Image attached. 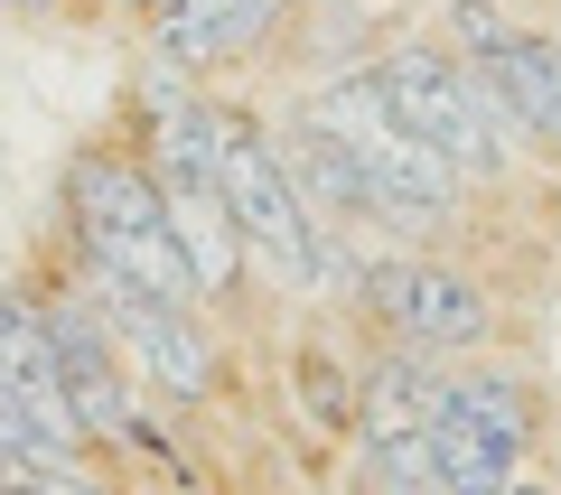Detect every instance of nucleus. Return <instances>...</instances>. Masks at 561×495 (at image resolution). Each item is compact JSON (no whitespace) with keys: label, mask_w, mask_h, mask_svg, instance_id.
<instances>
[{"label":"nucleus","mask_w":561,"mask_h":495,"mask_svg":"<svg viewBox=\"0 0 561 495\" xmlns=\"http://www.w3.org/2000/svg\"><path fill=\"white\" fill-rule=\"evenodd\" d=\"M365 66H375L393 122H402L412 140H431L468 187H515V159L534 150V140L505 122V103L486 94V84L468 76L440 38H393V47H375Z\"/></svg>","instance_id":"4"},{"label":"nucleus","mask_w":561,"mask_h":495,"mask_svg":"<svg viewBox=\"0 0 561 495\" xmlns=\"http://www.w3.org/2000/svg\"><path fill=\"white\" fill-rule=\"evenodd\" d=\"M0 393L20 402L57 449H76V458L94 449V430H84V412H76V383H66V356L47 346V327H38L28 299H0Z\"/></svg>","instance_id":"8"},{"label":"nucleus","mask_w":561,"mask_h":495,"mask_svg":"<svg viewBox=\"0 0 561 495\" xmlns=\"http://www.w3.org/2000/svg\"><path fill=\"white\" fill-rule=\"evenodd\" d=\"M346 290L365 299L393 346L412 356H440V365H468L486 337H496V299H486L478 272H459L449 253H346Z\"/></svg>","instance_id":"5"},{"label":"nucleus","mask_w":561,"mask_h":495,"mask_svg":"<svg viewBox=\"0 0 561 495\" xmlns=\"http://www.w3.org/2000/svg\"><path fill=\"white\" fill-rule=\"evenodd\" d=\"M300 122H309V131H328L365 179H375V234L421 243V234H449V216L468 206V179L431 150V140H412L393 122L375 66H337V76H319V84H309V103H300Z\"/></svg>","instance_id":"2"},{"label":"nucleus","mask_w":561,"mask_h":495,"mask_svg":"<svg viewBox=\"0 0 561 495\" xmlns=\"http://www.w3.org/2000/svg\"><path fill=\"white\" fill-rule=\"evenodd\" d=\"M356 495H440V468H431V439L393 430L356 449Z\"/></svg>","instance_id":"13"},{"label":"nucleus","mask_w":561,"mask_h":495,"mask_svg":"<svg viewBox=\"0 0 561 495\" xmlns=\"http://www.w3.org/2000/svg\"><path fill=\"white\" fill-rule=\"evenodd\" d=\"M169 234H179V262H187V280H197L206 309L253 280V243H243V225L225 216L216 187H169Z\"/></svg>","instance_id":"9"},{"label":"nucleus","mask_w":561,"mask_h":495,"mask_svg":"<svg viewBox=\"0 0 561 495\" xmlns=\"http://www.w3.org/2000/svg\"><path fill=\"white\" fill-rule=\"evenodd\" d=\"M0 486H20V468H10V458H0Z\"/></svg>","instance_id":"18"},{"label":"nucleus","mask_w":561,"mask_h":495,"mask_svg":"<svg viewBox=\"0 0 561 495\" xmlns=\"http://www.w3.org/2000/svg\"><path fill=\"white\" fill-rule=\"evenodd\" d=\"M0 495H66V486H38V476H20V486H0Z\"/></svg>","instance_id":"17"},{"label":"nucleus","mask_w":561,"mask_h":495,"mask_svg":"<svg viewBox=\"0 0 561 495\" xmlns=\"http://www.w3.org/2000/svg\"><path fill=\"white\" fill-rule=\"evenodd\" d=\"M290 383L309 393V421H319V430H356V383H346L337 365L319 356V346L300 356V375H290Z\"/></svg>","instance_id":"14"},{"label":"nucleus","mask_w":561,"mask_h":495,"mask_svg":"<svg viewBox=\"0 0 561 495\" xmlns=\"http://www.w3.org/2000/svg\"><path fill=\"white\" fill-rule=\"evenodd\" d=\"M515 495H561V486H552V476H534V468H524V476H515Z\"/></svg>","instance_id":"16"},{"label":"nucleus","mask_w":561,"mask_h":495,"mask_svg":"<svg viewBox=\"0 0 561 495\" xmlns=\"http://www.w3.org/2000/svg\"><path fill=\"white\" fill-rule=\"evenodd\" d=\"M216 197H225V216L243 225V243H253V262L272 280H290V290H328V280H346L337 234H328L319 206L290 187L280 140L262 131V113L234 103V94H216Z\"/></svg>","instance_id":"3"},{"label":"nucleus","mask_w":561,"mask_h":495,"mask_svg":"<svg viewBox=\"0 0 561 495\" xmlns=\"http://www.w3.org/2000/svg\"><path fill=\"white\" fill-rule=\"evenodd\" d=\"M421 439H431V468H440V495H515V476L534 468L524 449H505L496 430H478V421H459L449 402H431V421H421Z\"/></svg>","instance_id":"11"},{"label":"nucleus","mask_w":561,"mask_h":495,"mask_svg":"<svg viewBox=\"0 0 561 495\" xmlns=\"http://www.w3.org/2000/svg\"><path fill=\"white\" fill-rule=\"evenodd\" d=\"M440 402L459 421H478V430H496L505 449H524L534 458V439H542V393L524 375H505V365H449L440 375Z\"/></svg>","instance_id":"12"},{"label":"nucleus","mask_w":561,"mask_h":495,"mask_svg":"<svg viewBox=\"0 0 561 495\" xmlns=\"http://www.w3.org/2000/svg\"><path fill=\"white\" fill-rule=\"evenodd\" d=\"M290 10L300 0H150V57H169L179 76L216 84L234 66L272 57L290 38Z\"/></svg>","instance_id":"7"},{"label":"nucleus","mask_w":561,"mask_h":495,"mask_svg":"<svg viewBox=\"0 0 561 495\" xmlns=\"http://www.w3.org/2000/svg\"><path fill=\"white\" fill-rule=\"evenodd\" d=\"M440 375H449L440 356H412V346L383 337L375 356H365V375H356V430H365V439L421 430V421H431V402H440Z\"/></svg>","instance_id":"10"},{"label":"nucleus","mask_w":561,"mask_h":495,"mask_svg":"<svg viewBox=\"0 0 561 495\" xmlns=\"http://www.w3.org/2000/svg\"><path fill=\"white\" fill-rule=\"evenodd\" d=\"M524 140H534L542 159H561V84H552V94L534 103V122H524Z\"/></svg>","instance_id":"15"},{"label":"nucleus","mask_w":561,"mask_h":495,"mask_svg":"<svg viewBox=\"0 0 561 495\" xmlns=\"http://www.w3.org/2000/svg\"><path fill=\"white\" fill-rule=\"evenodd\" d=\"M76 272H84V262H76ZM84 299H94L103 337H113V356L131 365V383H150V393L179 402V412L216 402V327H206V309L140 299L131 280H103V272H84Z\"/></svg>","instance_id":"6"},{"label":"nucleus","mask_w":561,"mask_h":495,"mask_svg":"<svg viewBox=\"0 0 561 495\" xmlns=\"http://www.w3.org/2000/svg\"><path fill=\"white\" fill-rule=\"evenodd\" d=\"M66 225H76L84 272L131 280L140 299H169V309H206L187 262H179V234H169V187L140 150L94 140V150L66 159Z\"/></svg>","instance_id":"1"}]
</instances>
